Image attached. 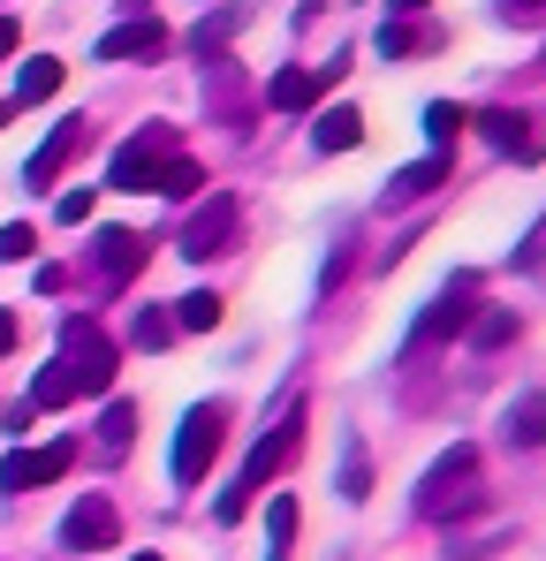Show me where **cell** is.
<instances>
[{
    "label": "cell",
    "instance_id": "obj_20",
    "mask_svg": "<svg viewBox=\"0 0 546 561\" xmlns=\"http://www.w3.org/2000/svg\"><path fill=\"white\" fill-rule=\"evenodd\" d=\"M77 402V373L54 357V365H38V379H31V410H69Z\"/></svg>",
    "mask_w": 546,
    "mask_h": 561
},
{
    "label": "cell",
    "instance_id": "obj_31",
    "mask_svg": "<svg viewBox=\"0 0 546 561\" xmlns=\"http://www.w3.org/2000/svg\"><path fill=\"white\" fill-rule=\"evenodd\" d=\"M410 46H425V38H418V31H402V23H387V31H379V54H387V61H402Z\"/></svg>",
    "mask_w": 546,
    "mask_h": 561
},
{
    "label": "cell",
    "instance_id": "obj_4",
    "mask_svg": "<svg viewBox=\"0 0 546 561\" xmlns=\"http://www.w3.org/2000/svg\"><path fill=\"white\" fill-rule=\"evenodd\" d=\"M220 425H228L220 402H197V410L175 425V478L182 485H197V478L213 470V456H220Z\"/></svg>",
    "mask_w": 546,
    "mask_h": 561
},
{
    "label": "cell",
    "instance_id": "obj_27",
    "mask_svg": "<svg viewBox=\"0 0 546 561\" xmlns=\"http://www.w3.org/2000/svg\"><path fill=\"white\" fill-rule=\"evenodd\" d=\"M463 122H470V114L448 106V99H433V106H425V137H433V152H448L455 137H463Z\"/></svg>",
    "mask_w": 546,
    "mask_h": 561
},
{
    "label": "cell",
    "instance_id": "obj_34",
    "mask_svg": "<svg viewBox=\"0 0 546 561\" xmlns=\"http://www.w3.org/2000/svg\"><path fill=\"white\" fill-rule=\"evenodd\" d=\"M8 54H15V23L0 15V61H8Z\"/></svg>",
    "mask_w": 546,
    "mask_h": 561
},
{
    "label": "cell",
    "instance_id": "obj_10",
    "mask_svg": "<svg viewBox=\"0 0 546 561\" xmlns=\"http://www.w3.org/2000/svg\"><path fill=\"white\" fill-rule=\"evenodd\" d=\"M91 259H99V280L106 288H122V280L145 274V236L137 228H99L91 236Z\"/></svg>",
    "mask_w": 546,
    "mask_h": 561
},
{
    "label": "cell",
    "instance_id": "obj_17",
    "mask_svg": "<svg viewBox=\"0 0 546 561\" xmlns=\"http://www.w3.org/2000/svg\"><path fill=\"white\" fill-rule=\"evenodd\" d=\"M266 99L281 114H311V106H319V77H311V69H273Z\"/></svg>",
    "mask_w": 546,
    "mask_h": 561
},
{
    "label": "cell",
    "instance_id": "obj_23",
    "mask_svg": "<svg viewBox=\"0 0 546 561\" xmlns=\"http://www.w3.org/2000/svg\"><path fill=\"white\" fill-rule=\"evenodd\" d=\"M288 539H296V493H273V508H266V561H288Z\"/></svg>",
    "mask_w": 546,
    "mask_h": 561
},
{
    "label": "cell",
    "instance_id": "obj_14",
    "mask_svg": "<svg viewBox=\"0 0 546 561\" xmlns=\"http://www.w3.org/2000/svg\"><path fill=\"white\" fill-rule=\"evenodd\" d=\"M501 433H509L516 448H546V394H516V402L501 410Z\"/></svg>",
    "mask_w": 546,
    "mask_h": 561
},
{
    "label": "cell",
    "instance_id": "obj_29",
    "mask_svg": "<svg viewBox=\"0 0 546 561\" xmlns=\"http://www.w3.org/2000/svg\"><path fill=\"white\" fill-rule=\"evenodd\" d=\"M31 251H38V228H31V220H8V228H0V266H23Z\"/></svg>",
    "mask_w": 546,
    "mask_h": 561
},
{
    "label": "cell",
    "instance_id": "obj_24",
    "mask_svg": "<svg viewBox=\"0 0 546 561\" xmlns=\"http://www.w3.org/2000/svg\"><path fill=\"white\" fill-rule=\"evenodd\" d=\"M236 23H243V8H220L213 23H197V31H190V54H197V61H213V54L228 46V31H236Z\"/></svg>",
    "mask_w": 546,
    "mask_h": 561
},
{
    "label": "cell",
    "instance_id": "obj_5",
    "mask_svg": "<svg viewBox=\"0 0 546 561\" xmlns=\"http://www.w3.org/2000/svg\"><path fill=\"white\" fill-rule=\"evenodd\" d=\"M160 160H175V129H168V122H152L145 137H129V145L114 152L106 183H114V190H152V183H160Z\"/></svg>",
    "mask_w": 546,
    "mask_h": 561
},
{
    "label": "cell",
    "instance_id": "obj_28",
    "mask_svg": "<svg viewBox=\"0 0 546 561\" xmlns=\"http://www.w3.org/2000/svg\"><path fill=\"white\" fill-rule=\"evenodd\" d=\"M129 342H137V350H168V342H175V319H168V311H152V304H137Z\"/></svg>",
    "mask_w": 546,
    "mask_h": 561
},
{
    "label": "cell",
    "instance_id": "obj_9",
    "mask_svg": "<svg viewBox=\"0 0 546 561\" xmlns=\"http://www.w3.org/2000/svg\"><path fill=\"white\" fill-rule=\"evenodd\" d=\"M296 448H304V410H288V417L273 425L266 440L251 448V463H243V478H236V485H243V493H259V485H266V478H273V470H281V463H288Z\"/></svg>",
    "mask_w": 546,
    "mask_h": 561
},
{
    "label": "cell",
    "instance_id": "obj_7",
    "mask_svg": "<svg viewBox=\"0 0 546 561\" xmlns=\"http://www.w3.org/2000/svg\"><path fill=\"white\" fill-rule=\"evenodd\" d=\"M114 539H122V516H114L106 493H84V501L61 516V547H69V554H99V547H114Z\"/></svg>",
    "mask_w": 546,
    "mask_h": 561
},
{
    "label": "cell",
    "instance_id": "obj_25",
    "mask_svg": "<svg viewBox=\"0 0 546 561\" xmlns=\"http://www.w3.org/2000/svg\"><path fill=\"white\" fill-rule=\"evenodd\" d=\"M160 197H197V190H205V168H197V160H160Z\"/></svg>",
    "mask_w": 546,
    "mask_h": 561
},
{
    "label": "cell",
    "instance_id": "obj_30",
    "mask_svg": "<svg viewBox=\"0 0 546 561\" xmlns=\"http://www.w3.org/2000/svg\"><path fill=\"white\" fill-rule=\"evenodd\" d=\"M54 213H61V228H84V220H91V190H61Z\"/></svg>",
    "mask_w": 546,
    "mask_h": 561
},
{
    "label": "cell",
    "instance_id": "obj_19",
    "mask_svg": "<svg viewBox=\"0 0 546 561\" xmlns=\"http://www.w3.org/2000/svg\"><path fill=\"white\" fill-rule=\"evenodd\" d=\"M168 319H175V334H213V327H220V296H213V288H190V296H175Z\"/></svg>",
    "mask_w": 546,
    "mask_h": 561
},
{
    "label": "cell",
    "instance_id": "obj_18",
    "mask_svg": "<svg viewBox=\"0 0 546 561\" xmlns=\"http://www.w3.org/2000/svg\"><path fill=\"white\" fill-rule=\"evenodd\" d=\"M61 92V61L54 54H31L23 69H15V106H38V99Z\"/></svg>",
    "mask_w": 546,
    "mask_h": 561
},
{
    "label": "cell",
    "instance_id": "obj_13",
    "mask_svg": "<svg viewBox=\"0 0 546 561\" xmlns=\"http://www.w3.org/2000/svg\"><path fill=\"white\" fill-rule=\"evenodd\" d=\"M441 183H448V152H433V160H418V168H402L395 183L379 190V205H410V197H433Z\"/></svg>",
    "mask_w": 546,
    "mask_h": 561
},
{
    "label": "cell",
    "instance_id": "obj_6",
    "mask_svg": "<svg viewBox=\"0 0 546 561\" xmlns=\"http://www.w3.org/2000/svg\"><path fill=\"white\" fill-rule=\"evenodd\" d=\"M478 319V296H470V280H455V288H441L433 304H425V319L410 327V350H433V342H455L463 327Z\"/></svg>",
    "mask_w": 546,
    "mask_h": 561
},
{
    "label": "cell",
    "instance_id": "obj_26",
    "mask_svg": "<svg viewBox=\"0 0 546 561\" xmlns=\"http://www.w3.org/2000/svg\"><path fill=\"white\" fill-rule=\"evenodd\" d=\"M364 493H372V463H364V440L350 433L342 440V501H364Z\"/></svg>",
    "mask_w": 546,
    "mask_h": 561
},
{
    "label": "cell",
    "instance_id": "obj_32",
    "mask_svg": "<svg viewBox=\"0 0 546 561\" xmlns=\"http://www.w3.org/2000/svg\"><path fill=\"white\" fill-rule=\"evenodd\" d=\"M243 508H251V493H243V485H228V493H220V501H213V516H220V524H236V516H243Z\"/></svg>",
    "mask_w": 546,
    "mask_h": 561
},
{
    "label": "cell",
    "instance_id": "obj_1",
    "mask_svg": "<svg viewBox=\"0 0 546 561\" xmlns=\"http://www.w3.org/2000/svg\"><path fill=\"white\" fill-rule=\"evenodd\" d=\"M486 493H478V448L470 440H455L441 463L425 470V485H418V516L425 524H455V516H470Z\"/></svg>",
    "mask_w": 546,
    "mask_h": 561
},
{
    "label": "cell",
    "instance_id": "obj_11",
    "mask_svg": "<svg viewBox=\"0 0 546 561\" xmlns=\"http://www.w3.org/2000/svg\"><path fill=\"white\" fill-rule=\"evenodd\" d=\"M160 46H168V23H152V15H129V23H114V31H106L91 54H99V61H152Z\"/></svg>",
    "mask_w": 546,
    "mask_h": 561
},
{
    "label": "cell",
    "instance_id": "obj_21",
    "mask_svg": "<svg viewBox=\"0 0 546 561\" xmlns=\"http://www.w3.org/2000/svg\"><path fill=\"white\" fill-rule=\"evenodd\" d=\"M129 440H137V402H106V417H99V456H129Z\"/></svg>",
    "mask_w": 546,
    "mask_h": 561
},
{
    "label": "cell",
    "instance_id": "obj_15",
    "mask_svg": "<svg viewBox=\"0 0 546 561\" xmlns=\"http://www.w3.org/2000/svg\"><path fill=\"white\" fill-rule=\"evenodd\" d=\"M311 145H319V152H357L364 145V114L357 106H327L319 129H311Z\"/></svg>",
    "mask_w": 546,
    "mask_h": 561
},
{
    "label": "cell",
    "instance_id": "obj_37",
    "mask_svg": "<svg viewBox=\"0 0 546 561\" xmlns=\"http://www.w3.org/2000/svg\"><path fill=\"white\" fill-rule=\"evenodd\" d=\"M129 561H160V554H129Z\"/></svg>",
    "mask_w": 546,
    "mask_h": 561
},
{
    "label": "cell",
    "instance_id": "obj_22",
    "mask_svg": "<svg viewBox=\"0 0 546 561\" xmlns=\"http://www.w3.org/2000/svg\"><path fill=\"white\" fill-rule=\"evenodd\" d=\"M463 334H470V350H509V342H516V311H501V304H493V311H478Z\"/></svg>",
    "mask_w": 546,
    "mask_h": 561
},
{
    "label": "cell",
    "instance_id": "obj_12",
    "mask_svg": "<svg viewBox=\"0 0 546 561\" xmlns=\"http://www.w3.org/2000/svg\"><path fill=\"white\" fill-rule=\"evenodd\" d=\"M84 137H91L84 122H61V129H54L38 152H31V168H23V190H54V183H61V168H69V152H77Z\"/></svg>",
    "mask_w": 546,
    "mask_h": 561
},
{
    "label": "cell",
    "instance_id": "obj_36",
    "mask_svg": "<svg viewBox=\"0 0 546 561\" xmlns=\"http://www.w3.org/2000/svg\"><path fill=\"white\" fill-rule=\"evenodd\" d=\"M509 8H516V15H532V8H546V0H509Z\"/></svg>",
    "mask_w": 546,
    "mask_h": 561
},
{
    "label": "cell",
    "instance_id": "obj_3",
    "mask_svg": "<svg viewBox=\"0 0 546 561\" xmlns=\"http://www.w3.org/2000/svg\"><path fill=\"white\" fill-rule=\"evenodd\" d=\"M61 365L77 373V394H106L114 387V342L91 319H61Z\"/></svg>",
    "mask_w": 546,
    "mask_h": 561
},
{
    "label": "cell",
    "instance_id": "obj_8",
    "mask_svg": "<svg viewBox=\"0 0 546 561\" xmlns=\"http://www.w3.org/2000/svg\"><path fill=\"white\" fill-rule=\"evenodd\" d=\"M69 463H77V440H54V448H15V456L0 463V485H8V493H31V485H54Z\"/></svg>",
    "mask_w": 546,
    "mask_h": 561
},
{
    "label": "cell",
    "instance_id": "obj_16",
    "mask_svg": "<svg viewBox=\"0 0 546 561\" xmlns=\"http://www.w3.org/2000/svg\"><path fill=\"white\" fill-rule=\"evenodd\" d=\"M478 129H486V145H493V152H516V160L532 152V129H524V114H516V106H486V114H478Z\"/></svg>",
    "mask_w": 546,
    "mask_h": 561
},
{
    "label": "cell",
    "instance_id": "obj_33",
    "mask_svg": "<svg viewBox=\"0 0 546 561\" xmlns=\"http://www.w3.org/2000/svg\"><path fill=\"white\" fill-rule=\"evenodd\" d=\"M15 350V311H0V357Z\"/></svg>",
    "mask_w": 546,
    "mask_h": 561
},
{
    "label": "cell",
    "instance_id": "obj_2",
    "mask_svg": "<svg viewBox=\"0 0 546 561\" xmlns=\"http://www.w3.org/2000/svg\"><path fill=\"white\" fill-rule=\"evenodd\" d=\"M236 228H243V205H236L228 190H213V197L190 213V228H182V259H190V266H205V259L236 251Z\"/></svg>",
    "mask_w": 546,
    "mask_h": 561
},
{
    "label": "cell",
    "instance_id": "obj_35",
    "mask_svg": "<svg viewBox=\"0 0 546 561\" xmlns=\"http://www.w3.org/2000/svg\"><path fill=\"white\" fill-rule=\"evenodd\" d=\"M387 8H395V15H418V8H433V0H387Z\"/></svg>",
    "mask_w": 546,
    "mask_h": 561
}]
</instances>
